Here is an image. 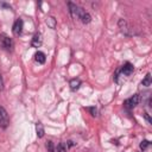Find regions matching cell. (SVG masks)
Returning <instances> with one entry per match:
<instances>
[{
    "label": "cell",
    "mask_w": 152,
    "mask_h": 152,
    "mask_svg": "<svg viewBox=\"0 0 152 152\" xmlns=\"http://www.w3.org/2000/svg\"><path fill=\"white\" fill-rule=\"evenodd\" d=\"M4 89V80H2V76H1V72H0V90Z\"/></svg>",
    "instance_id": "ac0fdd59"
},
{
    "label": "cell",
    "mask_w": 152,
    "mask_h": 152,
    "mask_svg": "<svg viewBox=\"0 0 152 152\" xmlns=\"http://www.w3.org/2000/svg\"><path fill=\"white\" fill-rule=\"evenodd\" d=\"M42 43H43V36H42V33H39V32L34 33V36H33V38L31 40V45L33 48H39L42 45Z\"/></svg>",
    "instance_id": "52a82bcc"
},
{
    "label": "cell",
    "mask_w": 152,
    "mask_h": 152,
    "mask_svg": "<svg viewBox=\"0 0 152 152\" xmlns=\"http://www.w3.org/2000/svg\"><path fill=\"white\" fill-rule=\"evenodd\" d=\"M56 152H66V145L64 142H59L56 146Z\"/></svg>",
    "instance_id": "4fadbf2b"
},
{
    "label": "cell",
    "mask_w": 152,
    "mask_h": 152,
    "mask_svg": "<svg viewBox=\"0 0 152 152\" xmlns=\"http://www.w3.org/2000/svg\"><path fill=\"white\" fill-rule=\"evenodd\" d=\"M140 101H141L140 95H139V94H134L133 96L128 97V99L124 102V106H125L126 109H133L134 107H137V106L140 103Z\"/></svg>",
    "instance_id": "7a4b0ae2"
},
{
    "label": "cell",
    "mask_w": 152,
    "mask_h": 152,
    "mask_svg": "<svg viewBox=\"0 0 152 152\" xmlns=\"http://www.w3.org/2000/svg\"><path fill=\"white\" fill-rule=\"evenodd\" d=\"M23 26H24V21H23V19H20V18L15 19V21H14V24H13V26H12V31H13V33H14L15 36L21 34V32H23Z\"/></svg>",
    "instance_id": "8992f818"
},
{
    "label": "cell",
    "mask_w": 152,
    "mask_h": 152,
    "mask_svg": "<svg viewBox=\"0 0 152 152\" xmlns=\"http://www.w3.org/2000/svg\"><path fill=\"white\" fill-rule=\"evenodd\" d=\"M68 6H69V12H70V14H71V17L72 18H77V19H80V17H81V14L84 12V10L82 8V7H80V6H77L76 4H74V2H68Z\"/></svg>",
    "instance_id": "277c9868"
},
{
    "label": "cell",
    "mask_w": 152,
    "mask_h": 152,
    "mask_svg": "<svg viewBox=\"0 0 152 152\" xmlns=\"http://www.w3.org/2000/svg\"><path fill=\"white\" fill-rule=\"evenodd\" d=\"M80 19H81V21H82L83 24H89V23L91 21V17H90V14H89L88 12H86V11L81 14Z\"/></svg>",
    "instance_id": "30bf717a"
},
{
    "label": "cell",
    "mask_w": 152,
    "mask_h": 152,
    "mask_svg": "<svg viewBox=\"0 0 152 152\" xmlns=\"http://www.w3.org/2000/svg\"><path fill=\"white\" fill-rule=\"evenodd\" d=\"M34 59H36L39 64H44V63H45V59H46L45 53H44V52H42V51H38V52L34 55Z\"/></svg>",
    "instance_id": "ba28073f"
},
{
    "label": "cell",
    "mask_w": 152,
    "mask_h": 152,
    "mask_svg": "<svg viewBox=\"0 0 152 152\" xmlns=\"http://www.w3.org/2000/svg\"><path fill=\"white\" fill-rule=\"evenodd\" d=\"M133 71H134L133 64H131L129 62H127V63H125L122 66H120V68L116 70V72H115V75H114V81L118 83V80H119L120 76H129V75L133 74Z\"/></svg>",
    "instance_id": "6da1fadb"
},
{
    "label": "cell",
    "mask_w": 152,
    "mask_h": 152,
    "mask_svg": "<svg viewBox=\"0 0 152 152\" xmlns=\"http://www.w3.org/2000/svg\"><path fill=\"white\" fill-rule=\"evenodd\" d=\"M89 110H90V113H91L93 116H96V115H97V109H96L95 107H90Z\"/></svg>",
    "instance_id": "2e32d148"
},
{
    "label": "cell",
    "mask_w": 152,
    "mask_h": 152,
    "mask_svg": "<svg viewBox=\"0 0 152 152\" xmlns=\"http://www.w3.org/2000/svg\"><path fill=\"white\" fill-rule=\"evenodd\" d=\"M68 146H74V142L72 141H68Z\"/></svg>",
    "instance_id": "d6986e66"
},
{
    "label": "cell",
    "mask_w": 152,
    "mask_h": 152,
    "mask_svg": "<svg viewBox=\"0 0 152 152\" xmlns=\"http://www.w3.org/2000/svg\"><path fill=\"white\" fill-rule=\"evenodd\" d=\"M36 132H37V137L38 138H43L44 137L45 131H44V126H43L42 122H37V125H36Z\"/></svg>",
    "instance_id": "9c48e42d"
},
{
    "label": "cell",
    "mask_w": 152,
    "mask_h": 152,
    "mask_svg": "<svg viewBox=\"0 0 152 152\" xmlns=\"http://www.w3.org/2000/svg\"><path fill=\"white\" fill-rule=\"evenodd\" d=\"M49 152H55V150H52V151H49Z\"/></svg>",
    "instance_id": "ffe728a7"
},
{
    "label": "cell",
    "mask_w": 152,
    "mask_h": 152,
    "mask_svg": "<svg viewBox=\"0 0 152 152\" xmlns=\"http://www.w3.org/2000/svg\"><path fill=\"white\" fill-rule=\"evenodd\" d=\"M0 44L6 51H12L14 46L12 38H10L6 33H0Z\"/></svg>",
    "instance_id": "3957f363"
},
{
    "label": "cell",
    "mask_w": 152,
    "mask_h": 152,
    "mask_svg": "<svg viewBox=\"0 0 152 152\" xmlns=\"http://www.w3.org/2000/svg\"><path fill=\"white\" fill-rule=\"evenodd\" d=\"M10 125V116L4 107L0 106V128H7Z\"/></svg>",
    "instance_id": "5b68a950"
},
{
    "label": "cell",
    "mask_w": 152,
    "mask_h": 152,
    "mask_svg": "<svg viewBox=\"0 0 152 152\" xmlns=\"http://www.w3.org/2000/svg\"><path fill=\"white\" fill-rule=\"evenodd\" d=\"M148 145H150V141H148V140H142V141L140 142V148H141V150H146Z\"/></svg>",
    "instance_id": "9a60e30c"
},
{
    "label": "cell",
    "mask_w": 152,
    "mask_h": 152,
    "mask_svg": "<svg viewBox=\"0 0 152 152\" xmlns=\"http://www.w3.org/2000/svg\"><path fill=\"white\" fill-rule=\"evenodd\" d=\"M141 86H144V87H150L151 86V74H147L145 76V78L141 81Z\"/></svg>",
    "instance_id": "7c38bea8"
},
{
    "label": "cell",
    "mask_w": 152,
    "mask_h": 152,
    "mask_svg": "<svg viewBox=\"0 0 152 152\" xmlns=\"http://www.w3.org/2000/svg\"><path fill=\"white\" fill-rule=\"evenodd\" d=\"M144 118L147 120V122H148V124H151V122H152V120H151V118H150L148 113H145V114H144Z\"/></svg>",
    "instance_id": "e0dca14e"
},
{
    "label": "cell",
    "mask_w": 152,
    "mask_h": 152,
    "mask_svg": "<svg viewBox=\"0 0 152 152\" xmlns=\"http://www.w3.org/2000/svg\"><path fill=\"white\" fill-rule=\"evenodd\" d=\"M70 88H71V90H77L78 88H80V86H81V81L78 80V78H74V80H71L70 81Z\"/></svg>",
    "instance_id": "8fae6325"
},
{
    "label": "cell",
    "mask_w": 152,
    "mask_h": 152,
    "mask_svg": "<svg viewBox=\"0 0 152 152\" xmlns=\"http://www.w3.org/2000/svg\"><path fill=\"white\" fill-rule=\"evenodd\" d=\"M46 24H48L51 28H55V27H56V20H55V18H53V17L48 18V19H46Z\"/></svg>",
    "instance_id": "5bb4252c"
}]
</instances>
